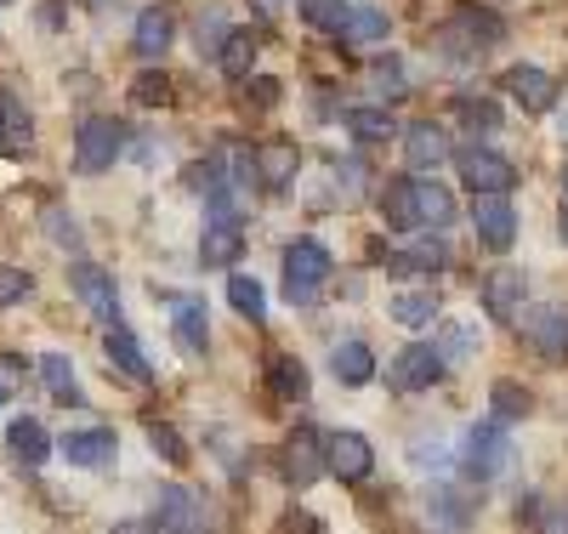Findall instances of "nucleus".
I'll return each mask as SVG.
<instances>
[{"mask_svg": "<svg viewBox=\"0 0 568 534\" xmlns=\"http://www.w3.org/2000/svg\"><path fill=\"white\" fill-rule=\"evenodd\" d=\"M120 149H125V131H120L114 120H103V114H91V120L74 131V171H80V177H103V171L120 160Z\"/></svg>", "mask_w": 568, "mask_h": 534, "instance_id": "nucleus-1", "label": "nucleus"}, {"mask_svg": "<svg viewBox=\"0 0 568 534\" xmlns=\"http://www.w3.org/2000/svg\"><path fill=\"white\" fill-rule=\"evenodd\" d=\"M460 461H466V472L478 477V483L500 477V472L511 466V444H506V426H500V421H484V426H471V432H466V450H460Z\"/></svg>", "mask_w": 568, "mask_h": 534, "instance_id": "nucleus-2", "label": "nucleus"}, {"mask_svg": "<svg viewBox=\"0 0 568 534\" xmlns=\"http://www.w3.org/2000/svg\"><path fill=\"white\" fill-rule=\"evenodd\" d=\"M154 528H160V534H211V512H205V501H200L194 490L171 483V490H160Z\"/></svg>", "mask_w": 568, "mask_h": 534, "instance_id": "nucleus-3", "label": "nucleus"}, {"mask_svg": "<svg viewBox=\"0 0 568 534\" xmlns=\"http://www.w3.org/2000/svg\"><path fill=\"white\" fill-rule=\"evenodd\" d=\"M324 279H329V251L318 239H296V245L284 251V290H291L296 302H307Z\"/></svg>", "mask_w": 568, "mask_h": 534, "instance_id": "nucleus-4", "label": "nucleus"}, {"mask_svg": "<svg viewBox=\"0 0 568 534\" xmlns=\"http://www.w3.org/2000/svg\"><path fill=\"white\" fill-rule=\"evenodd\" d=\"M69 284H74V296L85 302L91 319L120 324V290H114V273H103L98 262H74V268H69Z\"/></svg>", "mask_w": 568, "mask_h": 534, "instance_id": "nucleus-5", "label": "nucleus"}, {"mask_svg": "<svg viewBox=\"0 0 568 534\" xmlns=\"http://www.w3.org/2000/svg\"><path fill=\"white\" fill-rule=\"evenodd\" d=\"M433 381H444V353L438 347H404L393 364H387V386H393V393H426V386H433Z\"/></svg>", "mask_w": 568, "mask_h": 534, "instance_id": "nucleus-6", "label": "nucleus"}, {"mask_svg": "<svg viewBox=\"0 0 568 534\" xmlns=\"http://www.w3.org/2000/svg\"><path fill=\"white\" fill-rule=\"evenodd\" d=\"M324 472L342 477V483H364L375 472V450L364 432H336V439H324Z\"/></svg>", "mask_w": 568, "mask_h": 534, "instance_id": "nucleus-7", "label": "nucleus"}, {"mask_svg": "<svg viewBox=\"0 0 568 534\" xmlns=\"http://www.w3.org/2000/svg\"><path fill=\"white\" fill-rule=\"evenodd\" d=\"M506 91H511V103L524 114H551L557 97H562V85L546 69H535V63H511L506 69Z\"/></svg>", "mask_w": 568, "mask_h": 534, "instance_id": "nucleus-8", "label": "nucleus"}, {"mask_svg": "<svg viewBox=\"0 0 568 534\" xmlns=\"http://www.w3.org/2000/svg\"><path fill=\"white\" fill-rule=\"evenodd\" d=\"M471 228L489 251H511L517 239V211L506 205V193H478V205H471Z\"/></svg>", "mask_w": 568, "mask_h": 534, "instance_id": "nucleus-9", "label": "nucleus"}, {"mask_svg": "<svg viewBox=\"0 0 568 534\" xmlns=\"http://www.w3.org/2000/svg\"><path fill=\"white\" fill-rule=\"evenodd\" d=\"M324 472V439L313 426H296L291 439H284V477L296 483V490H307V483H318Z\"/></svg>", "mask_w": 568, "mask_h": 534, "instance_id": "nucleus-10", "label": "nucleus"}, {"mask_svg": "<svg viewBox=\"0 0 568 534\" xmlns=\"http://www.w3.org/2000/svg\"><path fill=\"white\" fill-rule=\"evenodd\" d=\"M460 177H466L471 193H506V188L517 182L511 160L495 154V149H466V154H460Z\"/></svg>", "mask_w": 568, "mask_h": 534, "instance_id": "nucleus-11", "label": "nucleus"}, {"mask_svg": "<svg viewBox=\"0 0 568 534\" xmlns=\"http://www.w3.org/2000/svg\"><path fill=\"white\" fill-rule=\"evenodd\" d=\"M0 149H7L12 160H23L34 149V120H29L23 97L12 85H0Z\"/></svg>", "mask_w": 568, "mask_h": 534, "instance_id": "nucleus-12", "label": "nucleus"}, {"mask_svg": "<svg viewBox=\"0 0 568 534\" xmlns=\"http://www.w3.org/2000/svg\"><path fill=\"white\" fill-rule=\"evenodd\" d=\"M524 296H529L524 268H495V273L484 279V308H489L500 324H511L517 313H524Z\"/></svg>", "mask_w": 568, "mask_h": 534, "instance_id": "nucleus-13", "label": "nucleus"}, {"mask_svg": "<svg viewBox=\"0 0 568 534\" xmlns=\"http://www.w3.org/2000/svg\"><path fill=\"white\" fill-rule=\"evenodd\" d=\"M171 335H176V347H182L187 359H205V347H211L205 302H194V296H176V308H171Z\"/></svg>", "mask_w": 568, "mask_h": 534, "instance_id": "nucleus-14", "label": "nucleus"}, {"mask_svg": "<svg viewBox=\"0 0 568 534\" xmlns=\"http://www.w3.org/2000/svg\"><path fill=\"white\" fill-rule=\"evenodd\" d=\"M517 324H524V335H529L546 359H562V353H568V313H557V308H529V313H517Z\"/></svg>", "mask_w": 568, "mask_h": 534, "instance_id": "nucleus-15", "label": "nucleus"}, {"mask_svg": "<svg viewBox=\"0 0 568 534\" xmlns=\"http://www.w3.org/2000/svg\"><path fill=\"white\" fill-rule=\"evenodd\" d=\"M58 450L69 455V466H109L120 444H114V432H109V426H80V432H69Z\"/></svg>", "mask_w": 568, "mask_h": 534, "instance_id": "nucleus-16", "label": "nucleus"}, {"mask_svg": "<svg viewBox=\"0 0 568 534\" xmlns=\"http://www.w3.org/2000/svg\"><path fill=\"white\" fill-rule=\"evenodd\" d=\"M404 154H409V171H438L444 160H449V137H444V125H409L404 131Z\"/></svg>", "mask_w": 568, "mask_h": 534, "instance_id": "nucleus-17", "label": "nucleus"}, {"mask_svg": "<svg viewBox=\"0 0 568 534\" xmlns=\"http://www.w3.org/2000/svg\"><path fill=\"white\" fill-rule=\"evenodd\" d=\"M387 308H393V319H398L404 330H420V324L438 319V290H433V284H398Z\"/></svg>", "mask_w": 568, "mask_h": 534, "instance_id": "nucleus-18", "label": "nucleus"}, {"mask_svg": "<svg viewBox=\"0 0 568 534\" xmlns=\"http://www.w3.org/2000/svg\"><path fill=\"white\" fill-rule=\"evenodd\" d=\"M103 353H109V364H114L120 375H131V381H149V375H154L149 359H142V342H136L125 324H109V330H103Z\"/></svg>", "mask_w": 568, "mask_h": 534, "instance_id": "nucleus-19", "label": "nucleus"}, {"mask_svg": "<svg viewBox=\"0 0 568 534\" xmlns=\"http://www.w3.org/2000/svg\"><path fill=\"white\" fill-rule=\"evenodd\" d=\"M256 171H262V182H267V188H284V182H296V171H302V154H296V142H284V137L262 142V149H256Z\"/></svg>", "mask_w": 568, "mask_h": 534, "instance_id": "nucleus-20", "label": "nucleus"}, {"mask_svg": "<svg viewBox=\"0 0 568 534\" xmlns=\"http://www.w3.org/2000/svg\"><path fill=\"white\" fill-rule=\"evenodd\" d=\"M449 216H455V193L444 182L415 177V228H444Z\"/></svg>", "mask_w": 568, "mask_h": 534, "instance_id": "nucleus-21", "label": "nucleus"}, {"mask_svg": "<svg viewBox=\"0 0 568 534\" xmlns=\"http://www.w3.org/2000/svg\"><path fill=\"white\" fill-rule=\"evenodd\" d=\"M7 444H12V461H23V466H45V455H52V439H45V426L34 415H18L12 421Z\"/></svg>", "mask_w": 568, "mask_h": 534, "instance_id": "nucleus-22", "label": "nucleus"}, {"mask_svg": "<svg viewBox=\"0 0 568 534\" xmlns=\"http://www.w3.org/2000/svg\"><path fill=\"white\" fill-rule=\"evenodd\" d=\"M240 251H245V233L233 228V222H211V228H205V239H200V262H205V268H227V262H240Z\"/></svg>", "mask_w": 568, "mask_h": 534, "instance_id": "nucleus-23", "label": "nucleus"}, {"mask_svg": "<svg viewBox=\"0 0 568 534\" xmlns=\"http://www.w3.org/2000/svg\"><path fill=\"white\" fill-rule=\"evenodd\" d=\"M267 386H273V399H291V404H296V399H307L313 381H307V364H302L296 353H278L273 370H267Z\"/></svg>", "mask_w": 568, "mask_h": 534, "instance_id": "nucleus-24", "label": "nucleus"}, {"mask_svg": "<svg viewBox=\"0 0 568 534\" xmlns=\"http://www.w3.org/2000/svg\"><path fill=\"white\" fill-rule=\"evenodd\" d=\"M382 216H387V228H398V233L415 228V177H398V182L382 188Z\"/></svg>", "mask_w": 568, "mask_h": 534, "instance_id": "nucleus-25", "label": "nucleus"}, {"mask_svg": "<svg viewBox=\"0 0 568 534\" xmlns=\"http://www.w3.org/2000/svg\"><path fill=\"white\" fill-rule=\"evenodd\" d=\"M171 29H176L171 12H165V7H149V12L136 18V34H131V40H136V52H142V58H160L165 46H171Z\"/></svg>", "mask_w": 568, "mask_h": 534, "instance_id": "nucleus-26", "label": "nucleus"}, {"mask_svg": "<svg viewBox=\"0 0 568 534\" xmlns=\"http://www.w3.org/2000/svg\"><path fill=\"white\" fill-rule=\"evenodd\" d=\"M329 370H336L342 386H364V381L375 375V353H369L364 342H342L336 359H329Z\"/></svg>", "mask_w": 568, "mask_h": 534, "instance_id": "nucleus-27", "label": "nucleus"}, {"mask_svg": "<svg viewBox=\"0 0 568 534\" xmlns=\"http://www.w3.org/2000/svg\"><path fill=\"white\" fill-rule=\"evenodd\" d=\"M40 375H45V386H52V399H58V404H85L80 375H74V364H69L63 353H45V359H40Z\"/></svg>", "mask_w": 568, "mask_h": 534, "instance_id": "nucleus-28", "label": "nucleus"}, {"mask_svg": "<svg viewBox=\"0 0 568 534\" xmlns=\"http://www.w3.org/2000/svg\"><path fill=\"white\" fill-rule=\"evenodd\" d=\"M387 262L398 273H438V268H449V245H444V239H420V245H409V251H398Z\"/></svg>", "mask_w": 568, "mask_h": 534, "instance_id": "nucleus-29", "label": "nucleus"}, {"mask_svg": "<svg viewBox=\"0 0 568 534\" xmlns=\"http://www.w3.org/2000/svg\"><path fill=\"white\" fill-rule=\"evenodd\" d=\"M449 23H455V29H466V40H471V46H495V40L506 34V23H500L495 12H484V7H455V12H449Z\"/></svg>", "mask_w": 568, "mask_h": 534, "instance_id": "nucleus-30", "label": "nucleus"}, {"mask_svg": "<svg viewBox=\"0 0 568 534\" xmlns=\"http://www.w3.org/2000/svg\"><path fill=\"white\" fill-rule=\"evenodd\" d=\"M387 12L382 7H347V23H342V34L347 40H358V46H375V40H387Z\"/></svg>", "mask_w": 568, "mask_h": 534, "instance_id": "nucleus-31", "label": "nucleus"}, {"mask_svg": "<svg viewBox=\"0 0 568 534\" xmlns=\"http://www.w3.org/2000/svg\"><path fill=\"white\" fill-rule=\"evenodd\" d=\"M347 125H353V137H358V142H387V137L398 131L393 109H369V103L347 109Z\"/></svg>", "mask_w": 568, "mask_h": 534, "instance_id": "nucleus-32", "label": "nucleus"}, {"mask_svg": "<svg viewBox=\"0 0 568 534\" xmlns=\"http://www.w3.org/2000/svg\"><path fill=\"white\" fill-rule=\"evenodd\" d=\"M227 302H233V313L251 319V324H262V319H267V296H262V284H256V279H245V273H233V279H227Z\"/></svg>", "mask_w": 568, "mask_h": 534, "instance_id": "nucleus-33", "label": "nucleus"}, {"mask_svg": "<svg viewBox=\"0 0 568 534\" xmlns=\"http://www.w3.org/2000/svg\"><path fill=\"white\" fill-rule=\"evenodd\" d=\"M216 58H222V69H227L233 80H245V74H251V63H256V34L233 29V34L222 40V52H216Z\"/></svg>", "mask_w": 568, "mask_h": 534, "instance_id": "nucleus-34", "label": "nucleus"}, {"mask_svg": "<svg viewBox=\"0 0 568 534\" xmlns=\"http://www.w3.org/2000/svg\"><path fill=\"white\" fill-rule=\"evenodd\" d=\"M131 103H136V109H165V103H171V74H165V69H142V74L131 80Z\"/></svg>", "mask_w": 568, "mask_h": 534, "instance_id": "nucleus-35", "label": "nucleus"}, {"mask_svg": "<svg viewBox=\"0 0 568 534\" xmlns=\"http://www.w3.org/2000/svg\"><path fill=\"white\" fill-rule=\"evenodd\" d=\"M302 23L307 29H318V34H342V23H347V0H302Z\"/></svg>", "mask_w": 568, "mask_h": 534, "instance_id": "nucleus-36", "label": "nucleus"}, {"mask_svg": "<svg viewBox=\"0 0 568 534\" xmlns=\"http://www.w3.org/2000/svg\"><path fill=\"white\" fill-rule=\"evenodd\" d=\"M535 399H529V386H517V381H495V421H517V415H529Z\"/></svg>", "mask_w": 568, "mask_h": 534, "instance_id": "nucleus-37", "label": "nucleus"}, {"mask_svg": "<svg viewBox=\"0 0 568 534\" xmlns=\"http://www.w3.org/2000/svg\"><path fill=\"white\" fill-rule=\"evenodd\" d=\"M149 444H154V455H165L171 466H187V444H182V432H176V426L154 421V426H149Z\"/></svg>", "mask_w": 568, "mask_h": 534, "instance_id": "nucleus-38", "label": "nucleus"}, {"mask_svg": "<svg viewBox=\"0 0 568 534\" xmlns=\"http://www.w3.org/2000/svg\"><path fill=\"white\" fill-rule=\"evenodd\" d=\"M369 80H375V91H382V97H404V91H409V80H404V63H398V58H382V63L369 69Z\"/></svg>", "mask_w": 568, "mask_h": 534, "instance_id": "nucleus-39", "label": "nucleus"}, {"mask_svg": "<svg viewBox=\"0 0 568 534\" xmlns=\"http://www.w3.org/2000/svg\"><path fill=\"white\" fill-rule=\"evenodd\" d=\"M29 290H34V279H29V273H18V268H0V308L23 302Z\"/></svg>", "mask_w": 568, "mask_h": 534, "instance_id": "nucleus-40", "label": "nucleus"}, {"mask_svg": "<svg viewBox=\"0 0 568 534\" xmlns=\"http://www.w3.org/2000/svg\"><path fill=\"white\" fill-rule=\"evenodd\" d=\"M222 40H227V23H222V12L200 18V58H216V52H222Z\"/></svg>", "mask_w": 568, "mask_h": 534, "instance_id": "nucleus-41", "label": "nucleus"}, {"mask_svg": "<svg viewBox=\"0 0 568 534\" xmlns=\"http://www.w3.org/2000/svg\"><path fill=\"white\" fill-rule=\"evenodd\" d=\"M245 103H251V109H273V103H278V80L256 74V80L245 85Z\"/></svg>", "mask_w": 568, "mask_h": 534, "instance_id": "nucleus-42", "label": "nucleus"}, {"mask_svg": "<svg viewBox=\"0 0 568 534\" xmlns=\"http://www.w3.org/2000/svg\"><path fill=\"white\" fill-rule=\"evenodd\" d=\"M466 347H471V330L466 324H444V359H466Z\"/></svg>", "mask_w": 568, "mask_h": 534, "instance_id": "nucleus-43", "label": "nucleus"}, {"mask_svg": "<svg viewBox=\"0 0 568 534\" xmlns=\"http://www.w3.org/2000/svg\"><path fill=\"white\" fill-rule=\"evenodd\" d=\"M460 120H466L471 131H495V109H489V103H460Z\"/></svg>", "mask_w": 568, "mask_h": 534, "instance_id": "nucleus-44", "label": "nucleus"}, {"mask_svg": "<svg viewBox=\"0 0 568 534\" xmlns=\"http://www.w3.org/2000/svg\"><path fill=\"white\" fill-rule=\"evenodd\" d=\"M45 228H52V239H58V245H74V251H80V228H74V222H63V211H52V216H45Z\"/></svg>", "mask_w": 568, "mask_h": 534, "instance_id": "nucleus-45", "label": "nucleus"}, {"mask_svg": "<svg viewBox=\"0 0 568 534\" xmlns=\"http://www.w3.org/2000/svg\"><path fill=\"white\" fill-rule=\"evenodd\" d=\"M540 534H568V512H562V506L546 512V517H540Z\"/></svg>", "mask_w": 568, "mask_h": 534, "instance_id": "nucleus-46", "label": "nucleus"}, {"mask_svg": "<svg viewBox=\"0 0 568 534\" xmlns=\"http://www.w3.org/2000/svg\"><path fill=\"white\" fill-rule=\"evenodd\" d=\"M109 534H154V523H136V517H125V523H114Z\"/></svg>", "mask_w": 568, "mask_h": 534, "instance_id": "nucleus-47", "label": "nucleus"}, {"mask_svg": "<svg viewBox=\"0 0 568 534\" xmlns=\"http://www.w3.org/2000/svg\"><path fill=\"white\" fill-rule=\"evenodd\" d=\"M278 7H284V0H256V12H267V18H273Z\"/></svg>", "mask_w": 568, "mask_h": 534, "instance_id": "nucleus-48", "label": "nucleus"}, {"mask_svg": "<svg viewBox=\"0 0 568 534\" xmlns=\"http://www.w3.org/2000/svg\"><path fill=\"white\" fill-rule=\"evenodd\" d=\"M7 399H12V393H7V381H0V410H7Z\"/></svg>", "mask_w": 568, "mask_h": 534, "instance_id": "nucleus-49", "label": "nucleus"}, {"mask_svg": "<svg viewBox=\"0 0 568 534\" xmlns=\"http://www.w3.org/2000/svg\"><path fill=\"white\" fill-rule=\"evenodd\" d=\"M562 239H568V211H562Z\"/></svg>", "mask_w": 568, "mask_h": 534, "instance_id": "nucleus-50", "label": "nucleus"}, {"mask_svg": "<svg viewBox=\"0 0 568 534\" xmlns=\"http://www.w3.org/2000/svg\"><path fill=\"white\" fill-rule=\"evenodd\" d=\"M0 7H7V0H0Z\"/></svg>", "mask_w": 568, "mask_h": 534, "instance_id": "nucleus-51", "label": "nucleus"}]
</instances>
